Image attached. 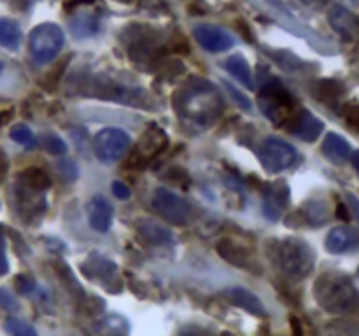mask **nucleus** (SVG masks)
<instances>
[{
  "label": "nucleus",
  "mask_w": 359,
  "mask_h": 336,
  "mask_svg": "<svg viewBox=\"0 0 359 336\" xmlns=\"http://www.w3.org/2000/svg\"><path fill=\"white\" fill-rule=\"evenodd\" d=\"M177 116L191 126L207 128L224 111V100L212 82L193 79L177 91L174 98Z\"/></svg>",
  "instance_id": "obj_1"
},
{
  "label": "nucleus",
  "mask_w": 359,
  "mask_h": 336,
  "mask_svg": "<svg viewBox=\"0 0 359 336\" xmlns=\"http://www.w3.org/2000/svg\"><path fill=\"white\" fill-rule=\"evenodd\" d=\"M314 298L324 312L333 315L352 314L359 308V289L338 272H326L316 280Z\"/></svg>",
  "instance_id": "obj_2"
},
{
  "label": "nucleus",
  "mask_w": 359,
  "mask_h": 336,
  "mask_svg": "<svg viewBox=\"0 0 359 336\" xmlns=\"http://www.w3.org/2000/svg\"><path fill=\"white\" fill-rule=\"evenodd\" d=\"M268 256L277 270L293 280L309 277L316 265V256L309 243L293 236L272 240L268 245Z\"/></svg>",
  "instance_id": "obj_3"
},
{
  "label": "nucleus",
  "mask_w": 359,
  "mask_h": 336,
  "mask_svg": "<svg viewBox=\"0 0 359 336\" xmlns=\"http://www.w3.org/2000/svg\"><path fill=\"white\" fill-rule=\"evenodd\" d=\"M296 100L289 91L284 88V84L277 79H270L265 82L261 93H259V109L263 114L275 123L277 126H282L286 123H291L298 112H296Z\"/></svg>",
  "instance_id": "obj_4"
},
{
  "label": "nucleus",
  "mask_w": 359,
  "mask_h": 336,
  "mask_svg": "<svg viewBox=\"0 0 359 336\" xmlns=\"http://www.w3.org/2000/svg\"><path fill=\"white\" fill-rule=\"evenodd\" d=\"M65 44L63 30L54 23H43L37 25L29 36L30 53L37 63L44 65L53 61L60 54Z\"/></svg>",
  "instance_id": "obj_5"
},
{
  "label": "nucleus",
  "mask_w": 359,
  "mask_h": 336,
  "mask_svg": "<svg viewBox=\"0 0 359 336\" xmlns=\"http://www.w3.org/2000/svg\"><path fill=\"white\" fill-rule=\"evenodd\" d=\"M153 211L167 221L169 224L176 226H186L191 221V214H193V208H191L190 201L186 198H183L181 194L174 193L172 190H167V188H156L153 191L151 198Z\"/></svg>",
  "instance_id": "obj_6"
},
{
  "label": "nucleus",
  "mask_w": 359,
  "mask_h": 336,
  "mask_svg": "<svg viewBox=\"0 0 359 336\" xmlns=\"http://www.w3.org/2000/svg\"><path fill=\"white\" fill-rule=\"evenodd\" d=\"M259 160L266 172L279 174L298 161V151L279 137H268L259 149Z\"/></svg>",
  "instance_id": "obj_7"
},
{
  "label": "nucleus",
  "mask_w": 359,
  "mask_h": 336,
  "mask_svg": "<svg viewBox=\"0 0 359 336\" xmlns=\"http://www.w3.org/2000/svg\"><path fill=\"white\" fill-rule=\"evenodd\" d=\"M95 154L102 163H116L128 153L132 139L119 128H104L95 137Z\"/></svg>",
  "instance_id": "obj_8"
},
{
  "label": "nucleus",
  "mask_w": 359,
  "mask_h": 336,
  "mask_svg": "<svg viewBox=\"0 0 359 336\" xmlns=\"http://www.w3.org/2000/svg\"><path fill=\"white\" fill-rule=\"evenodd\" d=\"M167 144H169V137L163 133V130H160L158 126H149L142 135V139H140L139 146H137L135 153H133L130 161L137 163V168L146 167L153 158L158 156L165 149Z\"/></svg>",
  "instance_id": "obj_9"
},
{
  "label": "nucleus",
  "mask_w": 359,
  "mask_h": 336,
  "mask_svg": "<svg viewBox=\"0 0 359 336\" xmlns=\"http://www.w3.org/2000/svg\"><path fill=\"white\" fill-rule=\"evenodd\" d=\"M194 39L204 49L211 53H223L235 46L234 36L214 25H200L194 29Z\"/></svg>",
  "instance_id": "obj_10"
},
{
  "label": "nucleus",
  "mask_w": 359,
  "mask_h": 336,
  "mask_svg": "<svg viewBox=\"0 0 359 336\" xmlns=\"http://www.w3.org/2000/svg\"><path fill=\"white\" fill-rule=\"evenodd\" d=\"M287 201H289V188H287V184L282 183V181L270 184L266 188L265 200H263V214H265V217H268L270 221H279Z\"/></svg>",
  "instance_id": "obj_11"
},
{
  "label": "nucleus",
  "mask_w": 359,
  "mask_h": 336,
  "mask_svg": "<svg viewBox=\"0 0 359 336\" xmlns=\"http://www.w3.org/2000/svg\"><path fill=\"white\" fill-rule=\"evenodd\" d=\"M88 212V221H90V226L95 229V231L107 233L112 226V205L109 204L107 198H104L102 194H97V197L91 198L86 205Z\"/></svg>",
  "instance_id": "obj_12"
},
{
  "label": "nucleus",
  "mask_w": 359,
  "mask_h": 336,
  "mask_svg": "<svg viewBox=\"0 0 359 336\" xmlns=\"http://www.w3.org/2000/svg\"><path fill=\"white\" fill-rule=\"evenodd\" d=\"M359 247V231L349 226H337L326 236V249L331 254H345Z\"/></svg>",
  "instance_id": "obj_13"
},
{
  "label": "nucleus",
  "mask_w": 359,
  "mask_h": 336,
  "mask_svg": "<svg viewBox=\"0 0 359 336\" xmlns=\"http://www.w3.org/2000/svg\"><path fill=\"white\" fill-rule=\"evenodd\" d=\"M137 231L144 240L151 245H174L176 236L167 226L160 224L158 221H153L149 217H142L137 221Z\"/></svg>",
  "instance_id": "obj_14"
},
{
  "label": "nucleus",
  "mask_w": 359,
  "mask_h": 336,
  "mask_svg": "<svg viewBox=\"0 0 359 336\" xmlns=\"http://www.w3.org/2000/svg\"><path fill=\"white\" fill-rule=\"evenodd\" d=\"M223 296L227 298L231 305L249 312V314L256 315V317H265L266 315L265 305L261 303V300H259L254 293L244 289V287H228L223 293Z\"/></svg>",
  "instance_id": "obj_15"
},
{
  "label": "nucleus",
  "mask_w": 359,
  "mask_h": 336,
  "mask_svg": "<svg viewBox=\"0 0 359 336\" xmlns=\"http://www.w3.org/2000/svg\"><path fill=\"white\" fill-rule=\"evenodd\" d=\"M330 23L344 39L354 40L359 37V18L342 6H335L331 9Z\"/></svg>",
  "instance_id": "obj_16"
},
{
  "label": "nucleus",
  "mask_w": 359,
  "mask_h": 336,
  "mask_svg": "<svg viewBox=\"0 0 359 336\" xmlns=\"http://www.w3.org/2000/svg\"><path fill=\"white\" fill-rule=\"evenodd\" d=\"M323 121H319L312 112L300 111L298 114L293 118L289 132H291L293 135L300 137V139L307 140V142H314V140L321 135V132H323Z\"/></svg>",
  "instance_id": "obj_17"
},
{
  "label": "nucleus",
  "mask_w": 359,
  "mask_h": 336,
  "mask_svg": "<svg viewBox=\"0 0 359 336\" xmlns=\"http://www.w3.org/2000/svg\"><path fill=\"white\" fill-rule=\"evenodd\" d=\"M323 154L333 163H345L347 160H351L352 151L349 146L347 140L344 139L338 133H328L326 139L323 142Z\"/></svg>",
  "instance_id": "obj_18"
},
{
  "label": "nucleus",
  "mask_w": 359,
  "mask_h": 336,
  "mask_svg": "<svg viewBox=\"0 0 359 336\" xmlns=\"http://www.w3.org/2000/svg\"><path fill=\"white\" fill-rule=\"evenodd\" d=\"M83 272L86 273L90 279H100V280H114L116 279V265L105 259L100 254H91L88 261L83 265Z\"/></svg>",
  "instance_id": "obj_19"
},
{
  "label": "nucleus",
  "mask_w": 359,
  "mask_h": 336,
  "mask_svg": "<svg viewBox=\"0 0 359 336\" xmlns=\"http://www.w3.org/2000/svg\"><path fill=\"white\" fill-rule=\"evenodd\" d=\"M224 68H227V70L230 72V74L234 75L240 84H244L245 88L254 90L256 82H254V75H252V68L242 54H234V56L228 58V60L224 61Z\"/></svg>",
  "instance_id": "obj_20"
},
{
  "label": "nucleus",
  "mask_w": 359,
  "mask_h": 336,
  "mask_svg": "<svg viewBox=\"0 0 359 336\" xmlns=\"http://www.w3.org/2000/svg\"><path fill=\"white\" fill-rule=\"evenodd\" d=\"M70 32L76 39H86L98 32V16L95 13L83 11L76 15L70 22Z\"/></svg>",
  "instance_id": "obj_21"
},
{
  "label": "nucleus",
  "mask_w": 359,
  "mask_h": 336,
  "mask_svg": "<svg viewBox=\"0 0 359 336\" xmlns=\"http://www.w3.org/2000/svg\"><path fill=\"white\" fill-rule=\"evenodd\" d=\"M217 250H220V254L223 256L227 261L234 263V265H238V266L247 265L249 250L244 249L240 243H235L231 238L221 240V242L217 243Z\"/></svg>",
  "instance_id": "obj_22"
},
{
  "label": "nucleus",
  "mask_w": 359,
  "mask_h": 336,
  "mask_svg": "<svg viewBox=\"0 0 359 336\" xmlns=\"http://www.w3.org/2000/svg\"><path fill=\"white\" fill-rule=\"evenodd\" d=\"M0 44L11 51L18 49L22 44V29H20L18 22L0 18Z\"/></svg>",
  "instance_id": "obj_23"
},
{
  "label": "nucleus",
  "mask_w": 359,
  "mask_h": 336,
  "mask_svg": "<svg viewBox=\"0 0 359 336\" xmlns=\"http://www.w3.org/2000/svg\"><path fill=\"white\" fill-rule=\"evenodd\" d=\"M18 181L22 184H25V186L32 188V190L43 191V193L46 190H49L51 186V179L47 177V174L36 167H30L26 168V170H23V172L18 176Z\"/></svg>",
  "instance_id": "obj_24"
},
{
  "label": "nucleus",
  "mask_w": 359,
  "mask_h": 336,
  "mask_svg": "<svg viewBox=\"0 0 359 336\" xmlns=\"http://www.w3.org/2000/svg\"><path fill=\"white\" fill-rule=\"evenodd\" d=\"M303 214H305V221L310 222L312 226H323L330 219V211H328L326 204L321 200L309 201L305 205Z\"/></svg>",
  "instance_id": "obj_25"
},
{
  "label": "nucleus",
  "mask_w": 359,
  "mask_h": 336,
  "mask_svg": "<svg viewBox=\"0 0 359 336\" xmlns=\"http://www.w3.org/2000/svg\"><path fill=\"white\" fill-rule=\"evenodd\" d=\"M11 139L15 140V142H18L20 146H25L29 147V149H32V147L37 146V140H36V135L32 133V130L29 128L26 125H16L11 128Z\"/></svg>",
  "instance_id": "obj_26"
},
{
  "label": "nucleus",
  "mask_w": 359,
  "mask_h": 336,
  "mask_svg": "<svg viewBox=\"0 0 359 336\" xmlns=\"http://www.w3.org/2000/svg\"><path fill=\"white\" fill-rule=\"evenodd\" d=\"M4 331L9 333V335L15 336H36L37 331L26 322L20 321V319H8L4 322Z\"/></svg>",
  "instance_id": "obj_27"
},
{
  "label": "nucleus",
  "mask_w": 359,
  "mask_h": 336,
  "mask_svg": "<svg viewBox=\"0 0 359 336\" xmlns=\"http://www.w3.org/2000/svg\"><path fill=\"white\" fill-rule=\"evenodd\" d=\"M342 93H344V86H342L340 82H337V81L321 82L319 97L323 98V100H330V98H335V100H337Z\"/></svg>",
  "instance_id": "obj_28"
},
{
  "label": "nucleus",
  "mask_w": 359,
  "mask_h": 336,
  "mask_svg": "<svg viewBox=\"0 0 359 336\" xmlns=\"http://www.w3.org/2000/svg\"><path fill=\"white\" fill-rule=\"evenodd\" d=\"M223 86H224V90H227L228 93L234 97V100L237 102V104L240 105L242 109H245V111H251V109H252L251 100H249V98L245 97V95L242 93L240 90H237V88H235L234 84H231V82H228V81H223Z\"/></svg>",
  "instance_id": "obj_29"
},
{
  "label": "nucleus",
  "mask_w": 359,
  "mask_h": 336,
  "mask_svg": "<svg viewBox=\"0 0 359 336\" xmlns=\"http://www.w3.org/2000/svg\"><path fill=\"white\" fill-rule=\"evenodd\" d=\"M104 324L107 326V329L111 333H118V335H123V333H128V321L119 315H109L104 321Z\"/></svg>",
  "instance_id": "obj_30"
},
{
  "label": "nucleus",
  "mask_w": 359,
  "mask_h": 336,
  "mask_svg": "<svg viewBox=\"0 0 359 336\" xmlns=\"http://www.w3.org/2000/svg\"><path fill=\"white\" fill-rule=\"evenodd\" d=\"M44 146H46L47 153L51 154H65L67 153V144L56 135H47L44 140Z\"/></svg>",
  "instance_id": "obj_31"
},
{
  "label": "nucleus",
  "mask_w": 359,
  "mask_h": 336,
  "mask_svg": "<svg viewBox=\"0 0 359 336\" xmlns=\"http://www.w3.org/2000/svg\"><path fill=\"white\" fill-rule=\"evenodd\" d=\"M345 121L352 130L359 132V104H352L345 107Z\"/></svg>",
  "instance_id": "obj_32"
},
{
  "label": "nucleus",
  "mask_w": 359,
  "mask_h": 336,
  "mask_svg": "<svg viewBox=\"0 0 359 336\" xmlns=\"http://www.w3.org/2000/svg\"><path fill=\"white\" fill-rule=\"evenodd\" d=\"M0 307L4 308V310H18L20 308L16 298L4 287H0Z\"/></svg>",
  "instance_id": "obj_33"
},
{
  "label": "nucleus",
  "mask_w": 359,
  "mask_h": 336,
  "mask_svg": "<svg viewBox=\"0 0 359 336\" xmlns=\"http://www.w3.org/2000/svg\"><path fill=\"white\" fill-rule=\"evenodd\" d=\"M16 287H18V291L22 294H30L36 289V282H33L32 279H29V277L20 275L16 277Z\"/></svg>",
  "instance_id": "obj_34"
},
{
  "label": "nucleus",
  "mask_w": 359,
  "mask_h": 336,
  "mask_svg": "<svg viewBox=\"0 0 359 336\" xmlns=\"http://www.w3.org/2000/svg\"><path fill=\"white\" fill-rule=\"evenodd\" d=\"M112 193H114V197L119 198V200H128V198L132 197V191H130V188L126 186L125 183H121V181H116V183H112Z\"/></svg>",
  "instance_id": "obj_35"
},
{
  "label": "nucleus",
  "mask_w": 359,
  "mask_h": 336,
  "mask_svg": "<svg viewBox=\"0 0 359 336\" xmlns=\"http://www.w3.org/2000/svg\"><path fill=\"white\" fill-rule=\"evenodd\" d=\"M9 272V261L6 256V240L0 235V277L6 275Z\"/></svg>",
  "instance_id": "obj_36"
},
{
  "label": "nucleus",
  "mask_w": 359,
  "mask_h": 336,
  "mask_svg": "<svg viewBox=\"0 0 359 336\" xmlns=\"http://www.w3.org/2000/svg\"><path fill=\"white\" fill-rule=\"evenodd\" d=\"M58 167H60V174L63 176V179L68 181V183L74 181V176H70V172L76 174L77 176V168H76V165L72 163V161H63V163H60Z\"/></svg>",
  "instance_id": "obj_37"
},
{
  "label": "nucleus",
  "mask_w": 359,
  "mask_h": 336,
  "mask_svg": "<svg viewBox=\"0 0 359 336\" xmlns=\"http://www.w3.org/2000/svg\"><path fill=\"white\" fill-rule=\"evenodd\" d=\"M347 205H349V211H351V214L354 215L356 221L359 222V200L354 197V194H351V193L347 194Z\"/></svg>",
  "instance_id": "obj_38"
},
{
  "label": "nucleus",
  "mask_w": 359,
  "mask_h": 336,
  "mask_svg": "<svg viewBox=\"0 0 359 336\" xmlns=\"http://www.w3.org/2000/svg\"><path fill=\"white\" fill-rule=\"evenodd\" d=\"M13 116H15V111H13V109H8V111H0V130L4 128V126L11 121Z\"/></svg>",
  "instance_id": "obj_39"
},
{
  "label": "nucleus",
  "mask_w": 359,
  "mask_h": 336,
  "mask_svg": "<svg viewBox=\"0 0 359 336\" xmlns=\"http://www.w3.org/2000/svg\"><path fill=\"white\" fill-rule=\"evenodd\" d=\"M8 168H9V158L8 154H6V151L0 147V176L8 172Z\"/></svg>",
  "instance_id": "obj_40"
},
{
  "label": "nucleus",
  "mask_w": 359,
  "mask_h": 336,
  "mask_svg": "<svg viewBox=\"0 0 359 336\" xmlns=\"http://www.w3.org/2000/svg\"><path fill=\"white\" fill-rule=\"evenodd\" d=\"M351 161H352V165H354L356 172L359 174V151H356V153H352V156H351Z\"/></svg>",
  "instance_id": "obj_41"
},
{
  "label": "nucleus",
  "mask_w": 359,
  "mask_h": 336,
  "mask_svg": "<svg viewBox=\"0 0 359 336\" xmlns=\"http://www.w3.org/2000/svg\"><path fill=\"white\" fill-rule=\"evenodd\" d=\"M2 68H4V65H2V63H0V72H2Z\"/></svg>",
  "instance_id": "obj_42"
}]
</instances>
